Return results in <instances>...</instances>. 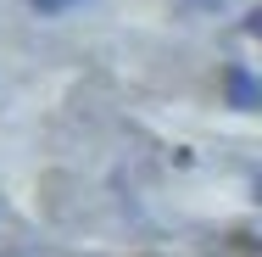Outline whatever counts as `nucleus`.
I'll use <instances>...</instances> for the list:
<instances>
[{"mask_svg":"<svg viewBox=\"0 0 262 257\" xmlns=\"http://www.w3.org/2000/svg\"><path fill=\"white\" fill-rule=\"evenodd\" d=\"M28 6H39V11H67V6H78V0H28Z\"/></svg>","mask_w":262,"mask_h":257,"instance_id":"2","label":"nucleus"},{"mask_svg":"<svg viewBox=\"0 0 262 257\" xmlns=\"http://www.w3.org/2000/svg\"><path fill=\"white\" fill-rule=\"evenodd\" d=\"M251 34H257V39H262V11H251Z\"/></svg>","mask_w":262,"mask_h":257,"instance_id":"3","label":"nucleus"},{"mask_svg":"<svg viewBox=\"0 0 262 257\" xmlns=\"http://www.w3.org/2000/svg\"><path fill=\"white\" fill-rule=\"evenodd\" d=\"M229 106H246V112H262V84L246 73V67H234L229 73Z\"/></svg>","mask_w":262,"mask_h":257,"instance_id":"1","label":"nucleus"}]
</instances>
